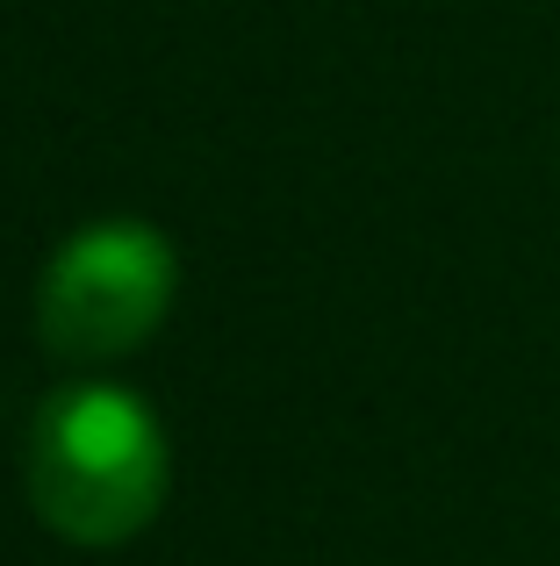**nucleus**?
Returning <instances> with one entry per match:
<instances>
[{
  "label": "nucleus",
  "instance_id": "1",
  "mask_svg": "<svg viewBox=\"0 0 560 566\" xmlns=\"http://www.w3.org/2000/svg\"><path fill=\"white\" fill-rule=\"evenodd\" d=\"M29 502L72 545H123L158 516L173 452L152 401L115 380H72L29 423Z\"/></svg>",
  "mask_w": 560,
  "mask_h": 566
},
{
  "label": "nucleus",
  "instance_id": "2",
  "mask_svg": "<svg viewBox=\"0 0 560 566\" xmlns=\"http://www.w3.org/2000/svg\"><path fill=\"white\" fill-rule=\"evenodd\" d=\"M173 287H180V251L166 244L158 222H137V216L86 222L43 265L37 331L58 359L108 366L166 323Z\"/></svg>",
  "mask_w": 560,
  "mask_h": 566
}]
</instances>
